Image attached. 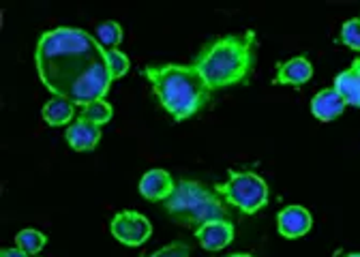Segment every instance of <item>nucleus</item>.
Returning <instances> with one entry per match:
<instances>
[{
  "instance_id": "7ed1b4c3",
  "label": "nucleus",
  "mask_w": 360,
  "mask_h": 257,
  "mask_svg": "<svg viewBox=\"0 0 360 257\" xmlns=\"http://www.w3.org/2000/svg\"><path fill=\"white\" fill-rule=\"evenodd\" d=\"M144 77L176 122L191 118L208 103L210 91L193 65H150Z\"/></svg>"
},
{
  "instance_id": "4468645a",
  "label": "nucleus",
  "mask_w": 360,
  "mask_h": 257,
  "mask_svg": "<svg viewBox=\"0 0 360 257\" xmlns=\"http://www.w3.org/2000/svg\"><path fill=\"white\" fill-rule=\"evenodd\" d=\"M333 88L339 93V97L347 103V105H354V107H360V75L352 69L339 73L335 77V84Z\"/></svg>"
},
{
  "instance_id": "f257e3e1",
  "label": "nucleus",
  "mask_w": 360,
  "mask_h": 257,
  "mask_svg": "<svg viewBox=\"0 0 360 257\" xmlns=\"http://www.w3.org/2000/svg\"><path fill=\"white\" fill-rule=\"evenodd\" d=\"M34 65L41 84L73 105L105 99L112 75L105 50L82 28H54L37 41Z\"/></svg>"
},
{
  "instance_id": "0eeeda50",
  "label": "nucleus",
  "mask_w": 360,
  "mask_h": 257,
  "mask_svg": "<svg viewBox=\"0 0 360 257\" xmlns=\"http://www.w3.org/2000/svg\"><path fill=\"white\" fill-rule=\"evenodd\" d=\"M234 225L230 223V219H217V221H208L200 228H195V238L200 242L202 249L206 251H221L225 246H230L234 240Z\"/></svg>"
},
{
  "instance_id": "2eb2a0df",
  "label": "nucleus",
  "mask_w": 360,
  "mask_h": 257,
  "mask_svg": "<svg viewBox=\"0 0 360 257\" xmlns=\"http://www.w3.org/2000/svg\"><path fill=\"white\" fill-rule=\"evenodd\" d=\"M112 116H114L112 105H110L105 99H99V101H93V103L84 105V107H82V116H79V118L90 120V122H95V124L103 126L105 122H110V120H112Z\"/></svg>"
},
{
  "instance_id": "9b49d317",
  "label": "nucleus",
  "mask_w": 360,
  "mask_h": 257,
  "mask_svg": "<svg viewBox=\"0 0 360 257\" xmlns=\"http://www.w3.org/2000/svg\"><path fill=\"white\" fill-rule=\"evenodd\" d=\"M347 103L339 97V93L335 88H326L320 91L311 99V114L318 118L320 122H330L337 116H341L345 112Z\"/></svg>"
},
{
  "instance_id": "4be33fe9",
  "label": "nucleus",
  "mask_w": 360,
  "mask_h": 257,
  "mask_svg": "<svg viewBox=\"0 0 360 257\" xmlns=\"http://www.w3.org/2000/svg\"><path fill=\"white\" fill-rule=\"evenodd\" d=\"M349 69H352V71H356V73L360 75V58H356V60L352 62V67H349Z\"/></svg>"
},
{
  "instance_id": "f8f14e48",
  "label": "nucleus",
  "mask_w": 360,
  "mask_h": 257,
  "mask_svg": "<svg viewBox=\"0 0 360 257\" xmlns=\"http://www.w3.org/2000/svg\"><path fill=\"white\" fill-rule=\"evenodd\" d=\"M311 77H313V65L307 58L296 56V58H290V60H285V62L279 65L275 84H283V86H304Z\"/></svg>"
},
{
  "instance_id": "f3484780",
  "label": "nucleus",
  "mask_w": 360,
  "mask_h": 257,
  "mask_svg": "<svg viewBox=\"0 0 360 257\" xmlns=\"http://www.w3.org/2000/svg\"><path fill=\"white\" fill-rule=\"evenodd\" d=\"M15 242H18V246L22 251H26L28 255H34V253H39L45 246L48 238H45V234H41L37 230H22V232H18Z\"/></svg>"
},
{
  "instance_id": "a211bd4d",
  "label": "nucleus",
  "mask_w": 360,
  "mask_h": 257,
  "mask_svg": "<svg viewBox=\"0 0 360 257\" xmlns=\"http://www.w3.org/2000/svg\"><path fill=\"white\" fill-rule=\"evenodd\" d=\"M339 43H343L345 48L360 52V20H347L341 26Z\"/></svg>"
},
{
  "instance_id": "b1692460",
  "label": "nucleus",
  "mask_w": 360,
  "mask_h": 257,
  "mask_svg": "<svg viewBox=\"0 0 360 257\" xmlns=\"http://www.w3.org/2000/svg\"><path fill=\"white\" fill-rule=\"evenodd\" d=\"M345 257H360V253H349V255H345Z\"/></svg>"
},
{
  "instance_id": "dca6fc26",
  "label": "nucleus",
  "mask_w": 360,
  "mask_h": 257,
  "mask_svg": "<svg viewBox=\"0 0 360 257\" xmlns=\"http://www.w3.org/2000/svg\"><path fill=\"white\" fill-rule=\"evenodd\" d=\"M97 41H99L101 48L116 50L120 46V41H122V28H120V24H116L112 20L99 24L97 26Z\"/></svg>"
},
{
  "instance_id": "9d476101",
  "label": "nucleus",
  "mask_w": 360,
  "mask_h": 257,
  "mask_svg": "<svg viewBox=\"0 0 360 257\" xmlns=\"http://www.w3.org/2000/svg\"><path fill=\"white\" fill-rule=\"evenodd\" d=\"M67 142L73 150L77 152H86V150H93L99 140H101V126L95 124V122H90V120H75L69 124L67 128Z\"/></svg>"
},
{
  "instance_id": "6ab92c4d",
  "label": "nucleus",
  "mask_w": 360,
  "mask_h": 257,
  "mask_svg": "<svg viewBox=\"0 0 360 257\" xmlns=\"http://www.w3.org/2000/svg\"><path fill=\"white\" fill-rule=\"evenodd\" d=\"M105 58H108V69H110L112 79L127 75V71L131 67V60L127 54H122L120 50H105Z\"/></svg>"
},
{
  "instance_id": "f03ea898",
  "label": "nucleus",
  "mask_w": 360,
  "mask_h": 257,
  "mask_svg": "<svg viewBox=\"0 0 360 257\" xmlns=\"http://www.w3.org/2000/svg\"><path fill=\"white\" fill-rule=\"evenodd\" d=\"M257 34H225L202 48L193 67L202 75L208 91H221L230 86L247 84L257 65Z\"/></svg>"
},
{
  "instance_id": "39448f33",
  "label": "nucleus",
  "mask_w": 360,
  "mask_h": 257,
  "mask_svg": "<svg viewBox=\"0 0 360 257\" xmlns=\"http://www.w3.org/2000/svg\"><path fill=\"white\" fill-rule=\"evenodd\" d=\"M217 193L245 214H255L268 204V185L253 171L230 169L228 183L217 185Z\"/></svg>"
},
{
  "instance_id": "412c9836",
  "label": "nucleus",
  "mask_w": 360,
  "mask_h": 257,
  "mask_svg": "<svg viewBox=\"0 0 360 257\" xmlns=\"http://www.w3.org/2000/svg\"><path fill=\"white\" fill-rule=\"evenodd\" d=\"M0 257H28V253L15 246V249H3L0 251Z\"/></svg>"
},
{
  "instance_id": "aec40b11",
  "label": "nucleus",
  "mask_w": 360,
  "mask_h": 257,
  "mask_svg": "<svg viewBox=\"0 0 360 257\" xmlns=\"http://www.w3.org/2000/svg\"><path fill=\"white\" fill-rule=\"evenodd\" d=\"M189 255H191V246L189 244H185V242H174V244L161 246L159 251H155L148 257H189Z\"/></svg>"
},
{
  "instance_id": "20e7f679",
  "label": "nucleus",
  "mask_w": 360,
  "mask_h": 257,
  "mask_svg": "<svg viewBox=\"0 0 360 257\" xmlns=\"http://www.w3.org/2000/svg\"><path fill=\"white\" fill-rule=\"evenodd\" d=\"M163 206L178 225H187V228L189 225L200 228L217 219H230V212L223 206L221 195L210 191L200 180L183 178Z\"/></svg>"
},
{
  "instance_id": "6e6552de",
  "label": "nucleus",
  "mask_w": 360,
  "mask_h": 257,
  "mask_svg": "<svg viewBox=\"0 0 360 257\" xmlns=\"http://www.w3.org/2000/svg\"><path fill=\"white\" fill-rule=\"evenodd\" d=\"M313 228V217L304 206H285L277 217V230L283 238H300Z\"/></svg>"
},
{
  "instance_id": "ddd939ff",
  "label": "nucleus",
  "mask_w": 360,
  "mask_h": 257,
  "mask_svg": "<svg viewBox=\"0 0 360 257\" xmlns=\"http://www.w3.org/2000/svg\"><path fill=\"white\" fill-rule=\"evenodd\" d=\"M41 116L43 120L48 122L50 126H63V124H69L75 116V105L67 99H60V97H54L52 101H48L41 110Z\"/></svg>"
},
{
  "instance_id": "5701e85b",
  "label": "nucleus",
  "mask_w": 360,
  "mask_h": 257,
  "mask_svg": "<svg viewBox=\"0 0 360 257\" xmlns=\"http://www.w3.org/2000/svg\"><path fill=\"white\" fill-rule=\"evenodd\" d=\"M230 257H253V255H249V253H234V255H230Z\"/></svg>"
},
{
  "instance_id": "423d86ee",
  "label": "nucleus",
  "mask_w": 360,
  "mask_h": 257,
  "mask_svg": "<svg viewBox=\"0 0 360 257\" xmlns=\"http://www.w3.org/2000/svg\"><path fill=\"white\" fill-rule=\"evenodd\" d=\"M150 234H153L150 221L135 210H122L112 219V236L127 246L144 244L150 238Z\"/></svg>"
},
{
  "instance_id": "1a4fd4ad",
  "label": "nucleus",
  "mask_w": 360,
  "mask_h": 257,
  "mask_svg": "<svg viewBox=\"0 0 360 257\" xmlns=\"http://www.w3.org/2000/svg\"><path fill=\"white\" fill-rule=\"evenodd\" d=\"M176 189V183L169 171L165 169H150L140 180V193L142 197L150 202H165Z\"/></svg>"
}]
</instances>
